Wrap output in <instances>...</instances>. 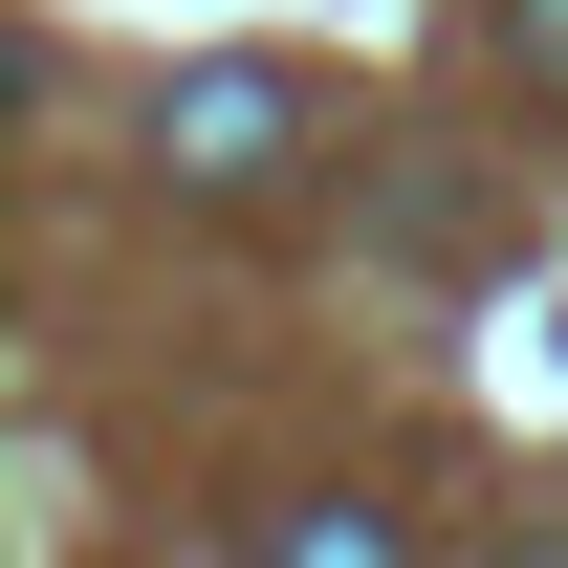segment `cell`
Here are the masks:
<instances>
[{
    "instance_id": "obj_2",
    "label": "cell",
    "mask_w": 568,
    "mask_h": 568,
    "mask_svg": "<svg viewBox=\"0 0 568 568\" xmlns=\"http://www.w3.org/2000/svg\"><path fill=\"white\" fill-rule=\"evenodd\" d=\"M263 568H394V547H372V525H328V503H306V525H263Z\"/></svg>"
},
{
    "instance_id": "obj_3",
    "label": "cell",
    "mask_w": 568,
    "mask_h": 568,
    "mask_svg": "<svg viewBox=\"0 0 568 568\" xmlns=\"http://www.w3.org/2000/svg\"><path fill=\"white\" fill-rule=\"evenodd\" d=\"M503 67H525V88H568V0H503Z\"/></svg>"
},
{
    "instance_id": "obj_1",
    "label": "cell",
    "mask_w": 568,
    "mask_h": 568,
    "mask_svg": "<svg viewBox=\"0 0 568 568\" xmlns=\"http://www.w3.org/2000/svg\"><path fill=\"white\" fill-rule=\"evenodd\" d=\"M284 132H306V110H284V67H197L175 110H153V153H175L197 197H241V175H284Z\"/></svg>"
}]
</instances>
